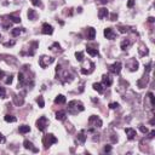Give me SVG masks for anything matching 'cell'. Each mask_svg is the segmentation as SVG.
Returning a JSON list of instances; mask_svg holds the SVG:
<instances>
[{"label":"cell","mask_w":155,"mask_h":155,"mask_svg":"<svg viewBox=\"0 0 155 155\" xmlns=\"http://www.w3.org/2000/svg\"><path fill=\"white\" fill-rule=\"evenodd\" d=\"M53 143H57V138H56L53 135H45L44 138H42V144L45 146V148H49L51 144H53Z\"/></svg>","instance_id":"6da1fadb"},{"label":"cell","mask_w":155,"mask_h":155,"mask_svg":"<svg viewBox=\"0 0 155 155\" xmlns=\"http://www.w3.org/2000/svg\"><path fill=\"white\" fill-rule=\"evenodd\" d=\"M47 124H49V120H47L46 116H41V118H39V120L37 121L38 130H39V131H45Z\"/></svg>","instance_id":"7a4b0ae2"},{"label":"cell","mask_w":155,"mask_h":155,"mask_svg":"<svg viewBox=\"0 0 155 155\" xmlns=\"http://www.w3.org/2000/svg\"><path fill=\"white\" fill-rule=\"evenodd\" d=\"M53 59L55 58H51V57H47V56H42L40 58V61H39V64H40L41 68H46L49 64H51L53 62Z\"/></svg>","instance_id":"3957f363"},{"label":"cell","mask_w":155,"mask_h":155,"mask_svg":"<svg viewBox=\"0 0 155 155\" xmlns=\"http://www.w3.org/2000/svg\"><path fill=\"white\" fill-rule=\"evenodd\" d=\"M108 69H109L110 73L119 74V73H120V70H121V63H120V62H115V63H113L112 65H109Z\"/></svg>","instance_id":"277c9868"},{"label":"cell","mask_w":155,"mask_h":155,"mask_svg":"<svg viewBox=\"0 0 155 155\" xmlns=\"http://www.w3.org/2000/svg\"><path fill=\"white\" fill-rule=\"evenodd\" d=\"M104 37L107 39H109V40H114L115 38H116V33L112 29V28H105L104 29Z\"/></svg>","instance_id":"5b68a950"},{"label":"cell","mask_w":155,"mask_h":155,"mask_svg":"<svg viewBox=\"0 0 155 155\" xmlns=\"http://www.w3.org/2000/svg\"><path fill=\"white\" fill-rule=\"evenodd\" d=\"M42 33L46 34V35H51V34L53 33V28H52V26L49 24V23H44V24H42Z\"/></svg>","instance_id":"8992f818"},{"label":"cell","mask_w":155,"mask_h":155,"mask_svg":"<svg viewBox=\"0 0 155 155\" xmlns=\"http://www.w3.org/2000/svg\"><path fill=\"white\" fill-rule=\"evenodd\" d=\"M23 146H24V148H26V149H29V150H32L33 153H38V151H39V149H38V148L33 147V143H32V142L27 141V139L23 142Z\"/></svg>","instance_id":"52a82bcc"},{"label":"cell","mask_w":155,"mask_h":155,"mask_svg":"<svg viewBox=\"0 0 155 155\" xmlns=\"http://www.w3.org/2000/svg\"><path fill=\"white\" fill-rule=\"evenodd\" d=\"M125 132H126V135H127V138L130 139V141H132L133 138L136 137V131H135L133 128H131V127L125 128Z\"/></svg>","instance_id":"ba28073f"},{"label":"cell","mask_w":155,"mask_h":155,"mask_svg":"<svg viewBox=\"0 0 155 155\" xmlns=\"http://www.w3.org/2000/svg\"><path fill=\"white\" fill-rule=\"evenodd\" d=\"M86 37L88 40H92V39H95V37H96V30H95V28H87V34H86Z\"/></svg>","instance_id":"9c48e42d"},{"label":"cell","mask_w":155,"mask_h":155,"mask_svg":"<svg viewBox=\"0 0 155 155\" xmlns=\"http://www.w3.org/2000/svg\"><path fill=\"white\" fill-rule=\"evenodd\" d=\"M102 82H103V85H104V86L109 87V86H112L113 80H112V79H110L108 75H104V76H103V79H102Z\"/></svg>","instance_id":"30bf717a"},{"label":"cell","mask_w":155,"mask_h":155,"mask_svg":"<svg viewBox=\"0 0 155 155\" xmlns=\"http://www.w3.org/2000/svg\"><path fill=\"white\" fill-rule=\"evenodd\" d=\"M108 16V10L107 9H99V11H98V18L99 19H103L104 17H107Z\"/></svg>","instance_id":"8fae6325"},{"label":"cell","mask_w":155,"mask_h":155,"mask_svg":"<svg viewBox=\"0 0 155 155\" xmlns=\"http://www.w3.org/2000/svg\"><path fill=\"white\" fill-rule=\"evenodd\" d=\"M128 67H130V69H131V72L137 70V69H138V63L136 62V59H131V61H130V64H128Z\"/></svg>","instance_id":"7c38bea8"},{"label":"cell","mask_w":155,"mask_h":155,"mask_svg":"<svg viewBox=\"0 0 155 155\" xmlns=\"http://www.w3.org/2000/svg\"><path fill=\"white\" fill-rule=\"evenodd\" d=\"M93 88H95L97 92H99V93H103V92H104V87H103V85H102V84H98V82L93 84Z\"/></svg>","instance_id":"4fadbf2b"},{"label":"cell","mask_w":155,"mask_h":155,"mask_svg":"<svg viewBox=\"0 0 155 155\" xmlns=\"http://www.w3.org/2000/svg\"><path fill=\"white\" fill-rule=\"evenodd\" d=\"M55 103H57V104H63V103H65V97L63 95H58V96L56 97Z\"/></svg>","instance_id":"5bb4252c"},{"label":"cell","mask_w":155,"mask_h":155,"mask_svg":"<svg viewBox=\"0 0 155 155\" xmlns=\"http://www.w3.org/2000/svg\"><path fill=\"white\" fill-rule=\"evenodd\" d=\"M28 18L32 19V21H34V19L37 18V12H35V10L29 9V11H28Z\"/></svg>","instance_id":"9a60e30c"},{"label":"cell","mask_w":155,"mask_h":155,"mask_svg":"<svg viewBox=\"0 0 155 155\" xmlns=\"http://www.w3.org/2000/svg\"><path fill=\"white\" fill-rule=\"evenodd\" d=\"M18 131H19V133H23V135H24V133H28L30 131V127L27 126V125H22V126H19Z\"/></svg>","instance_id":"2e32d148"},{"label":"cell","mask_w":155,"mask_h":155,"mask_svg":"<svg viewBox=\"0 0 155 155\" xmlns=\"http://www.w3.org/2000/svg\"><path fill=\"white\" fill-rule=\"evenodd\" d=\"M86 52L91 56H98V51L97 49H92V47H86Z\"/></svg>","instance_id":"e0dca14e"},{"label":"cell","mask_w":155,"mask_h":155,"mask_svg":"<svg viewBox=\"0 0 155 155\" xmlns=\"http://www.w3.org/2000/svg\"><path fill=\"white\" fill-rule=\"evenodd\" d=\"M56 119L63 121L64 119H65V113H64V112H57V113H56Z\"/></svg>","instance_id":"ac0fdd59"},{"label":"cell","mask_w":155,"mask_h":155,"mask_svg":"<svg viewBox=\"0 0 155 155\" xmlns=\"http://www.w3.org/2000/svg\"><path fill=\"white\" fill-rule=\"evenodd\" d=\"M5 121H6V123H15V121H16V120H17V119L15 118L14 115H5Z\"/></svg>","instance_id":"d6986e66"},{"label":"cell","mask_w":155,"mask_h":155,"mask_svg":"<svg viewBox=\"0 0 155 155\" xmlns=\"http://www.w3.org/2000/svg\"><path fill=\"white\" fill-rule=\"evenodd\" d=\"M78 139H79V142H80V143H84V142L86 141V136H85L84 131H81V132L78 135Z\"/></svg>","instance_id":"ffe728a7"},{"label":"cell","mask_w":155,"mask_h":155,"mask_svg":"<svg viewBox=\"0 0 155 155\" xmlns=\"http://www.w3.org/2000/svg\"><path fill=\"white\" fill-rule=\"evenodd\" d=\"M37 102H38V104H39V107H40V108H44V107H45V103H44V98H42L41 96H39V97L37 98Z\"/></svg>","instance_id":"44dd1931"},{"label":"cell","mask_w":155,"mask_h":155,"mask_svg":"<svg viewBox=\"0 0 155 155\" xmlns=\"http://www.w3.org/2000/svg\"><path fill=\"white\" fill-rule=\"evenodd\" d=\"M9 18L11 19L12 22H15V23H19V22H21V18H19V17H17V16H15V15H10Z\"/></svg>","instance_id":"7402d4cb"},{"label":"cell","mask_w":155,"mask_h":155,"mask_svg":"<svg viewBox=\"0 0 155 155\" xmlns=\"http://www.w3.org/2000/svg\"><path fill=\"white\" fill-rule=\"evenodd\" d=\"M23 32V29H19V28H15V29H12V35H14V37H17V35H19V34H21V33Z\"/></svg>","instance_id":"603a6c76"},{"label":"cell","mask_w":155,"mask_h":155,"mask_svg":"<svg viewBox=\"0 0 155 155\" xmlns=\"http://www.w3.org/2000/svg\"><path fill=\"white\" fill-rule=\"evenodd\" d=\"M128 46H130V41H128V40H124L123 42H121V50H126Z\"/></svg>","instance_id":"cb8c5ba5"},{"label":"cell","mask_w":155,"mask_h":155,"mask_svg":"<svg viewBox=\"0 0 155 155\" xmlns=\"http://www.w3.org/2000/svg\"><path fill=\"white\" fill-rule=\"evenodd\" d=\"M0 98H6V91L4 87L0 86Z\"/></svg>","instance_id":"d4e9b609"},{"label":"cell","mask_w":155,"mask_h":155,"mask_svg":"<svg viewBox=\"0 0 155 155\" xmlns=\"http://www.w3.org/2000/svg\"><path fill=\"white\" fill-rule=\"evenodd\" d=\"M75 56H76V59L79 61V62H81L82 59H84V53H82V52H76Z\"/></svg>","instance_id":"484cf974"},{"label":"cell","mask_w":155,"mask_h":155,"mask_svg":"<svg viewBox=\"0 0 155 155\" xmlns=\"http://www.w3.org/2000/svg\"><path fill=\"white\" fill-rule=\"evenodd\" d=\"M148 97H149V99H150V104H151V107H154V104H155V102H154V95L153 93H148Z\"/></svg>","instance_id":"4316f807"},{"label":"cell","mask_w":155,"mask_h":155,"mask_svg":"<svg viewBox=\"0 0 155 155\" xmlns=\"http://www.w3.org/2000/svg\"><path fill=\"white\" fill-rule=\"evenodd\" d=\"M34 6H41V0H30Z\"/></svg>","instance_id":"83f0119b"},{"label":"cell","mask_w":155,"mask_h":155,"mask_svg":"<svg viewBox=\"0 0 155 155\" xmlns=\"http://www.w3.org/2000/svg\"><path fill=\"white\" fill-rule=\"evenodd\" d=\"M118 107H119L118 103H110V104H109V108H110V109H116Z\"/></svg>","instance_id":"f1b7e54d"},{"label":"cell","mask_w":155,"mask_h":155,"mask_svg":"<svg viewBox=\"0 0 155 155\" xmlns=\"http://www.w3.org/2000/svg\"><path fill=\"white\" fill-rule=\"evenodd\" d=\"M139 130H141V131H142L143 133H147V132H148V128L144 127L143 125H141V126H139Z\"/></svg>","instance_id":"f546056e"},{"label":"cell","mask_w":155,"mask_h":155,"mask_svg":"<svg viewBox=\"0 0 155 155\" xmlns=\"http://www.w3.org/2000/svg\"><path fill=\"white\" fill-rule=\"evenodd\" d=\"M133 5H135V0H128V3H127L128 7H132Z\"/></svg>","instance_id":"4dcf8cb0"},{"label":"cell","mask_w":155,"mask_h":155,"mask_svg":"<svg viewBox=\"0 0 155 155\" xmlns=\"http://www.w3.org/2000/svg\"><path fill=\"white\" fill-rule=\"evenodd\" d=\"M6 84H7V85H9V84H11V82H12V75H10L9 78H7V79H6Z\"/></svg>","instance_id":"1f68e13d"},{"label":"cell","mask_w":155,"mask_h":155,"mask_svg":"<svg viewBox=\"0 0 155 155\" xmlns=\"http://www.w3.org/2000/svg\"><path fill=\"white\" fill-rule=\"evenodd\" d=\"M110 150H112V147H110V146H105L104 147V151H105V153H108V151H110Z\"/></svg>","instance_id":"d6a6232c"},{"label":"cell","mask_w":155,"mask_h":155,"mask_svg":"<svg viewBox=\"0 0 155 155\" xmlns=\"http://www.w3.org/2000/svg\"><path fill=\"white\" fill-rule=\"evenodd\" d=\"M5 142H6V139H5V137L3 136L1 133H0V143H5Z\"/></svg>","instance_id":"836d02e7"},{"label":"cell","mask_w":155,"mask_h":155,"mask_svg":"<svg viewBox=\"0 0 155 155\" xmlns=\"http://www.w3.org/2000/svg\"><path fill=\"white\" fill-rule=\"evenodd\" d=\"M110 18H112L110 21H115V19L118 18V15H116V14H113V15H112V17H110Z\"/></svg>","instance_id":"e575fe53"},{"label":"cell","mask_w":155,"mask_h":155,"mask_svg":"<svg viewBox=\"0 0 155 155\" xmlns=\"http://www.w3.org/2000/svg\"><path fill=\"white\" fill-rule=\"evenodd\" d=\"M5 46H12L15 45V41H11V42H6V44H4Z\"/></svg>","instance_id":"d590c367"},{"label":"cell","mask_w":155,"mask_h":155,"mask_svg":"<svg viewBox=\"0 0 155 155\" xmlns=\"http://www.w3.org/2000/svg\"><path fill=\"white\" fill-rule=\"evenodd\" d=\"M154 135H155V131H151V132L149 133V138H153V137H154Z\"/></svg>","instance_id":"8d00e7d4"},{"label":"cell","mask_w":155,"mask_h":155,"mask_svg":"<svg viewBox=\"0 0 155 155\" xmlns=\"http://www.w3.org/2000/svg\"><path fill=\"white\" fill-rule=\"evenodd\" d=\"M4 75H5V73L3 72V70H0V79H3V78H4Z\"/></svg>","instance_id":"74e56055"},{"label":"cell","mask_w":155,"mask_h":155,"mask_svg":"<svg viewBox=\"0 0 155 155\" xmlns=\"http://www.w3.org/2000/svg\"><path fill=\"white\" fill-rule=\"evenodd\" d=\"M148 22L153 23V22H154V17H149V18H148Z\"/></svg>","instance_id":"f35d334b"},{"label":"cell","mask_w":155,"mask_h":155,"mask_svg":"<svg viewBox=\"0 0 155 155\" xmlns=\"http://www.w3.org/2000/svg\"><path fill=\"white\" fill-rule=\"evenodd\" d=\"M101 3H102V4H107V0H99Z\"/></svg>","instance_id":"ab89813d"}]
</instances>
